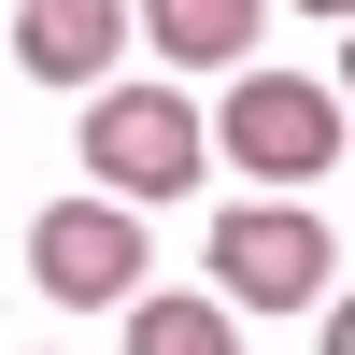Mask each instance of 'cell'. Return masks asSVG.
<instances>
[{"mask_svg": "<svg viewBox=\"0 0 355 355\" xmlns=\"http://www.w3.org/2000/svg\"><path fill=\"white\" fill-rule=\"evenodd\" d=\"M85 171H100L85 199H114V214H157V199H185L199 171H214L199 100H185L171 71H114L100 100H85Z\"/></svg>", "mask_w": 355, "mask_h": 355, "instance_id": "1", "label": "cell"}, {"mask_svg": "<svg viewBox=\"0 0 355 355\" xmlns=\"http://www.w3.org/2000/svg\"><path fill=\"white\" fill-rule=\"evenodd\" d=\"M199 142H227V171H256V199H299L313 171H341V85H327V71H270V57H242Z\"/></svg>", "mask_w": 355, "mask_h": 355, "instance_id": "2", "label": "cell"}, {"mask_svg": "<svg viewBox=\"0 0 355 355\" xmlns=\"http://www.w3.org/2000/svg\"><path fill=\"white\" fill-rule=\"evenodd\" d=\"M199 284H227V313H313L341 284V242H327L313 199H242V214H214V270Z\"/></svg>", "mask_w": 355, "mask_h": 355, "instance_id": "3", "label": "cell"}, {"mask_svg": "<svg viewBox=\"0 0 355 355\" xmlns=\"http://www.w3.org/2000/svg\"><path fill=\"white\" fill-rule=\"evenodd\" d=\"M28 284H43L57 313H128L142 284H157V242H142V214H114V199H43V214H28Z\"/></svg>", "mask_w": 355, "mask_h": 355, "instance_id": "4", "label": "cell"}, {"mask_svg": "<svg viewBox=\"0 0 355 355\" xmlns=\"http://www.w3.org/2000/svg\"><path fill=\"white\" fill-rule=\"evenodd\" d=\"M128 57V0H15V71L57 100H100Z\"/></svg>", "mask_w": 355, "mask_h": 355, "instance_id": "5", "label": "cell"}, {"mask_svg": "<svg viewBox=\"0 0 355 355\" xmlns=\"http://www.w3.org/2000/svg\"><path fill=\"white\" fill-rule=\"evenodd\" d=\"M270 0H128V43H157L171 71H242Z\"/></svg>", "mask_w": 355, "mask_h": 355, "instance_id": "6", "label": "cell"}, {"mask_svg": "<svg viewBox=\"0 0 355 355\" xmlns=\"http://www.w3.org/2000/svg\"><path fill=\"white\" fill-rule=\"evenodd\" d=\"M128 355H242V313L214 284H142L128 299Z\"/></svg>", "mask_w": 355, "mask_h": 355, "instance_id": "7", "label": "cell"}, {"mask_svg": "<svg viewBox=\"0 0 355 355\" xmlns=\"http://www.w3.org/2000/svg\"><path fill=\"white\" fill-rule=\"evenodd\" d=\"M299 15H327V28H341V15H355V0H299Z\"/></svg>", "mask_w": 355, "mask_h": 355, "instance_id": "8", "label": "cell"}]
</instances>
